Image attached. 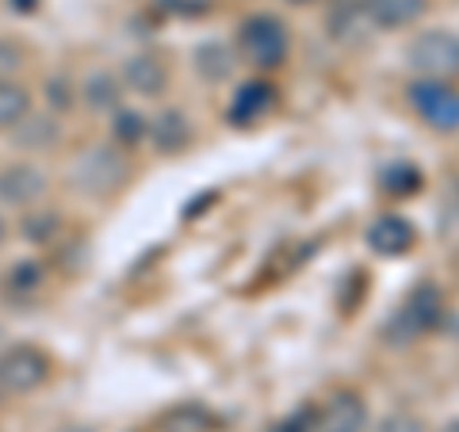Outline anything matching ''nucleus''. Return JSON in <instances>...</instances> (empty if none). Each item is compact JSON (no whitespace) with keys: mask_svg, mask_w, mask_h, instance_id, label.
I'll use <instances>...</instances> for the list:
<instances>
[{"mask_svg":"<svg viewBox=\"0 0 459 432\" xmlns=\"http://www.w3.org/2000/svg\"><path fill=\"white\" fill-rule=\"evenodd\" d=\"M444 318V295L437 291L433 283H421L413 287V291L406 295V302H402V310L391 318V325H386V341L391 344H410L425 337L429 329H437Z\"/></svg>","mask_w":459,"mask_h":432,"instance_id":"obj_1","label":"nucleus"},{"mask_svg":"<svg viewBox=\"0 0 459 432\" xmlns=\"http://www.w3.org/2000/svg\"><path fill=\"white\" fill-rule=\"evenodd\" d=\"M238 47L253 65L280 69L283 57H287V47H291V39H287V27H283L280 16L261 12V16H249L246 23L238 27Z\"/></svg>","mask_w":459,"mask_h":432,"instance_id":"obj_2","label":"nucleus"},{"mask_svg":"<svg viewBox=\"0 0 459 432\" xmlns=\"http://www.w3.org/2000/svg\"><path fill=\"white\" fill-rule=\"evenodd\" d=\"M406 62L421 81H452L459 77V35L452 31H425L410 42Z\"/></svg>","mask_w":459,"mask_h":432,"instance_id":"obj_3","label":"nucleus"},{"mask_svg":"<svg viewBox=\"0 0 459 432\" xmlns=\"http://www.w3.org/2000/svg\"><path fill=\"white\" fill-rule=\"evenodd\" d=\"M50 379V356L39 344H12L0 352V391L31 394Z\"/></svg>","mask_w":459,"mask_h":432,"instance_id":"obj_4","label":"nucleus"},{"mask_svg":"<svg viewBox=\"0 0 459 432\" xmlns=\"http://www.w3.org/2000/svg\"><path fill=\"white\" fill-rule=\"evenodd\" d=\"M126 177H131V165H126V157L115 146H108V142H104V146H92L74 165V180L81 184V192H89V195L119 192L126 184Z\"/></svg>","mask_w":459,"mask_h":432,"instance_id":"obj_5","label":"nucleus"},{"mask_svg":"<svg viewBox=\"0 0 459 432\" xmlns=\"http://www.w3.org/2000/svg\"><path fill=\"white\" fill-rule=\"evenodd\" d=\"M406 96L433 131H459V89L448 81H413Z\"/></svg>","mask_w":459,"mask_h":432,"instance_id":"obj_6","label":"nucleus"},{"mask_svg":"<svg viewBox=\"0 0 459 432\" xmlns=\"http://www.w3.org/2000/svg\"><path fill=\"white\" fill-rule=\"evenodd\" d=\"M47 188H50L47 172L31 161H12L0 168V203L8 207H31L47 195Z\"/></svg>","mask_w":459,"mask_h":432,"instance_id":"obj_7","label":"nucleus"},{"mask_svg":"<svg viewBox=\"0 0 459 432\" xmlns=\"http://www.w3.org/2000/svg\"><path fill=\"white\" fill-rule=\"evenodd\" d=\"M318 432H364L368 428V406L356 391H337L318 410Z\"/></svg>","mask_w":459,"mask_h":432,"instance_id":"obj_8","label":"nucleus"},{"mask_svg":"<svg viewBox=\"0 0 459 432\" xmlns=\"http://www.w3.org/2000/svg\"><path fill=\"white\" fill-rule=\"evenodd\" d=\"M413 241H418V229L402 214H379L368 226V249L376 256H406L413 249Z\"/></svg>","mask_w":459,"mask_h":432,"instance_id":"obj_9","label":"nucleus"},{"mask_svg":"<svg viewBox=\"0 0 459 432\" xmlns=\"http://www.w3.org/2000/svg\"><path fill=\"white\" fill-rule=\"evenodd\" d=\"M123 84L134 89L138 96H161L169 84V69L161 65L157 54H134V57H126V65H123Z\"/></svg>","mask_w":459,"mask_h":432,"instance_id":"obj_10","label":"nucleus"},{"mask_svg":"<svg viewBox=\"0 0 459 432\" xmlns=\"http://www.w3.org/2000/svg\"><path fill=\"white\" fill-rule=\"evenodd\" d=\"M276 104V89L264 81H249V84H241L238 96L230 99V111H226V119L230 123H238V126H246V123H256L261 115Z\"/></svg>","mask_w":459,"mask_h":432,"instance_id":"obj_11","label":"nucleus"},{"mask_svg":"<svg viewBox=\"0 0 459 432\" xmlns=\"http://www.w3.org/2000/svg\"><path fill=\"white\" fill-rule=\"evenodd\" d=\"M364 16L376 27H406L413 20H421L425 0H364Z\"/></svg>","mask_w":459,"mask_h":432,"instance_id":"obj_12","label":"nucleus"},{"mask_svg":"<svg viewBox=\"0 0 459 432\" xmlns=\"http://www.w3.org/2000/svg\"><path fill=\"white\" fill-rule=\"evenodd\" d=\"M150 138H153V146L161 150V153H177V150H184L192 142V126H188V119H184L180 111H161L153 119V126H150Z\"/></svg>","mask_w":459,"mask_h":432,"instance_id":"obj_13","label":"nucleus"},{"mask_svg":"<svg viewBox=\"0 0 459 432\" xmlns=\"http://www.w3.org/2000/svg\"><path fill=\"white\" fill-rule=\"evenodd\" d=\"M195 73L211 84L226 81L234 73V50H230L226 42H204V47L195 50Z\"/></svg>","mask_w":459,"mask_h":432,"instance_id":"obj_14","label":"nucleus"},{"mask_svg":"<svg viewBox=\"0 0 459 432\" xmlns=\"http://www.w3.org/2000/svg\"><path fill=\"white\" fill-rule=\"evenodd\" d=\"M31 115V92L16 81H0V131H12Z\"/></svg>","mask_w":459,"mask_h":432,"instance_id":"obj_15","label":"nucleus"},{"mask_svg":"<svg viewBox=\"0 0 459 432\" xmlns=\"http://www.w3.org/2000/svg\"><path fill=\"white\" fill-rule=\"evenodd\" d=\"M81 96L92 111H115L119 108V81H115L108 69H96V73H89V81H84Z\"/></svg>","mask_w":459,"mask_h":432,"instance_id":"obj_16","label":"nucleus"},{"mask_svg":"<svg viewBox=\"0 0 459 432\" xmlns=\"http://www.w3.org/2000/svg\"><path fill=\"white\" fill-rule=\"evenodd\" d=\"M379 184H383V192L386 195H418L421 192V172L406 165V161H394V165H386L379 172Z\"/></svg>","mask_w":459,"mask_h":432,"instance_id":"obj_17","label":"nucleus"},{"mask_svg":"<svg viewBox=\"0 0 459 432\" xmlns=\"http://www.w3.org/2000/svg\"><path fill=\"white\" fill-rule=\"evenodd\" d=\"M16 142L27 150H47L57 142V123L54 119H31V115H27V119L16 126Z\"/></svg>","mask_w":459,"mask_h":432,"instance_id":"obj_18","label":"nucleus"},{"mask_svg":"<svg viewBox=\"0 0 459 432\" xmlns=\"http://www.w3.org/2000/svg\"><path fill=\"white\" fill-rule=\"evenodd\" d=\"M111 134H115V142H123V146H134V142H142L150 134V123L142 119L138 111H115Z\"/></svg>","mask_w":459,"mask_h":432,"instance_id":"obj_19","label":"nucleus"},{"mask_svg":"<svg viewBox=\"0 0 459 432\" xmlns=\"http://www.w3.org/2000/svg\"><path fill=\"white\" fill-rule=\"evenodd\" d=\"M42 287V268L39 264H16L8 272V291L12 295H31Z\"/></svg>","mask_w":459,"mask_h":432,"instance_id":"obj_20","label":"nucleus"},{"mask_svg":"<svg viewBox=\"0 0 459 432\" xmlns=\"http://www.w3.org/2000/svg\"><path fill=\"white\" fill-rule=\"evenodd\" d=\"M207 428V413L195 406H180L177 413H169V432H204Z\"/></svg>","mask_w":459,"mask_h":432,"instance_id":"obj_21","label":"nucleus"},{"mask_svg":"<svg viewBox=\"0 0 459 432\" xmlns=\"http://www.w3.org/2000/svg\"><path fill=\"white\" fill-rule=\"evenodd\" d=\"M169 16H180V20H192V16H207L211 12V0H157Z\"/></svg>","mask_w":459,"mask_h":432,"instance_id":"obj_22","label":"nucleus"},{"mask_svg":"<svg viewBox=\"0 0 459 432\" xmlns=\"http://www.w3.org/2000/svg\"><path fill=\"white\" fill-rule=\"evenodd\" d=\"M23 65V50L16 47V42L0 39V81H12V73Z\"/></svg>","mask_w":459,"mask_h":432,"instance_id":"obj_23","label":"nucleus"},{"mask_svg":"<svg viewBox=\"0 0 459 432\" xmlns=\"http://www.w3.org/2000/svg\"><path fill=\"white\" fill-rule=\"evenodd\" d=\"M379 432H421V421L418 417H410V413H391L379 425Z\"/></svg>","mask_w":459,"mask_h":432,"instance_id":"obj_24","label":"nucleus"},{"mask_svg":"<svg viewBox=\"0 0 459 432\" xmlns=\"http://www.w3.org/2000/svg\"><path fill=\"white\" fill-rule=\"evenodd\" d=\"M276 432H307V413H299L295 421H283Z\"/></svg>","mask_w":459,"mask_h":432,"instance_id":"obj_25","label":"nucleus"},{"mask_svg":"<svg viewBox=\"0 0 459 432\" xmlns=\"http://www.w3.org/2000/svg\"><path fill=\"white\" fill-rule=\"evenodd\" d=\"M4 238H8V222H4V214H0V245H4Z\"/></svg>","mask_w":459,"mask_h":432,"instance_id":"obj_26","label":"nucleus"},{"mask_svg":"<svg viewBox=\"0 0 459 432\" xmlns=\"http://www.w3.org/2000/svg\"><path fill=\"white\" fill-rule=\"evenodd\" d=\"M57 432H92V428H84V425H69V428H57Z\"/></svg>","mask_w":459,"mask_h":432,"instance_id":"obj_27","label":"nucleus"},{"mask_svg":"<svg viewBox=\"0 0 459 432\" xmlns=\"http://www.w3.org/2000/svg\"><path fill=\"white\" fill-rule=\"evenodd\" d=\"M440 432H459V417H455V421H448V425H444Z\"/></svg>","mask_w":459,"mask_h":432,"instance_id":"obj_28","label":"nucleus"},{"mask_svg":"<svg viewBox=\"0 0 459 432\" xmlns=\"http://www.w3.org/2000/svg\"><path fill=\"white\" fill-rule=\"evenodd\" d=\"M0 402H4V391H0Z\"/></svg>","mask_w":459,"mask_h":432,"instance_id":"obj_29","label":"nucleus"}]
</instances>
